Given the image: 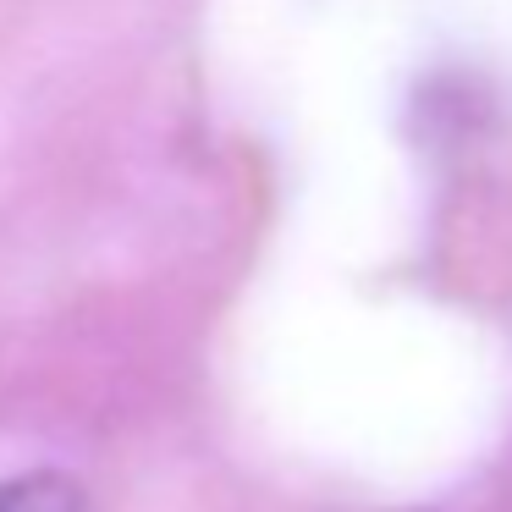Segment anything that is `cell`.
<instances>
[{
  "label": "cell",
  "instance_id": "1",
  "mask_svg": "<svg viewBox=\"0 0 512 512\" xmlns=\"http://www.w3.org/2000/svg\"><path fill=\"white\" fill-rule=\"evenodd\" d=\"M0 512H83V485L56 468L17 474L0 485Z\"/></svg>",
  "mask_w": 512,
  "mask_h": 512
}]
</instances>
